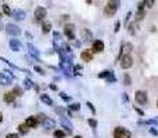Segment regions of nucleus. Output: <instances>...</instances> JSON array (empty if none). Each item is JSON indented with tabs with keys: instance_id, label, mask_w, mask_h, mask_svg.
<instances>
[{
	"instance_id": "21",
	"label": "nucleus",
	"mask_w": 158,
	"mask_h": 138,
	"mask_svg": "<svg viewBox=\"0 0 158 138\" xmlns=\"http://www.w3.org/2000/svg\"><path fill=\"white\" fill-rule=\"evenodd\" d=\"M14 99H15V95H14L13 93H6V94H4V101H6V102H13Z\"/></svg>"
},
{
	"instance_id": "34",
	"label": "nucleus",
	"mask_w": 158,
	"mask_h": 138,
	"mask_svg": "<svg viewBox=\"0 0 158 138\" xmlns=\"http://www.w3.org/2000/svg\"><path fill=\"white\" fill-rule=\"evenodd\" d=\"M35 71H36V72H38V73H40V75H44V71H43L42 68H39V66H38V65H36V66H35Z\"/></svg>"
},
{
	"instance_id": "33",
	"label": "nucleus",
	"mask_w": 158,
	"mask_h": 138,
	"mask_svg": "<svg viewBox=\"0 0 158 138\" xmlns=\"http://www.w3.org/2000/svg\"><path fill=\"white\" fill-rule=\"evenodd\" d=\"M54 40H56V42L61 40V35H60L58 32H54Z\"/></svg>"
},
{
	"instance_id": "13",
	"label": "nucleus",
	"mask_w": 158,
	"mask_h": 138,
	"mask_svg": "<svg viewBox=\"0 0 158 138\" xmlns=\"http://www.w3.org/2000/svg\"><path fill=\"white\" fill-rule=\"evenodd\" d=\"M81 57H82V60H83V61L90 62V61L93 60V51H92V50H83L82 54H81Z\"/></svg>"
},
{
	"instance_id": "17",
	"label": "nucleus",
	"mask_w": 158,
	"mask_h": 138,
	"mask_svg": "<svg viewBox=\"0 0 158 138\" xmlns=\"http://www.w3.org/2000/svg\"><path fill=\"white\" fill-rule=\"evenodd\" d=\"M43 126H44V128L50 130V128H53L54 126H56V122H54L53 119H49V117H46V119L43 120Z\"/></svg>"
},
{
	"instance_id": "31",
	"label": "nucleus",
	"mask_w": 158,
	"mask_h": 138,
	"mask_svg": "<svg viewBox=\"0 0 158 138\" xmlns=\"http://www.w3.org/2000/svg\"><path fill=\"white\" fill-rule=\"evenodd\" d=\"M24 83H25V87H26V88H31L32 86H33V84H32V82L29 80V79H25V82H24Z\"/></svg>"
},
{
	"instance_id": "40",
	"label": "nucleus",
	"mask_w": 158,
	"mask_h": 138,
	"mask_svg": "<svg viewBox=\"0 0 158 138\" xmlns=\"http://www.w3.org/2000/svg\"><path fill=\"white\" fill-rule=\"evenodd\" d=\"M136 111H137V112H139V113H140V115H141V116H143V115H144V112H143V111H141V109H137V108H136Z\"/></svg>"
},
{
	"instance_id": "35",
	"label": "nucleus",
	"mask_w": 158,
	"mask_h": 138,
	"mask_svg": "<svg viewBox=\"0 0 158 138\" xmlns=\"http://www.w3.org/2000/svg\"><path fill=\"white\" fill-rule=\"evenodd\" d=\"M144 6H147V7H153V6H154V1L147 0V1H144Z\"/></svg>"
},
{
	"instance_id": "27",
	"label": "nucleus",
	"mask_w": 158,
	"mask_h": 138,
	"mask_svg": "<svg viewBox=\"0 0 158 138\" xmlns=\"http://www.w3.org/2000/svg\"><path fill=\"white\" fill-rule=\"evenodd\" d=\"M87 123H89V126H90V127H93V128L97 127V120H95V119H89V120H87Z\"/></svg>"
},
{
	"instance_id": "1",
	"label": "nucleus",
	"mask_w": 158,
	"mask_h": 138,
	"mask_svg": "<svg viewBox=\"0 0 158 138\" xmlns=\"http://www.w3.org/2000/svg\"><path fill=\"white\" fill-rule=\"evenodd\" d=\"M119 1H116V0H111V1H108L107 4H105L104 7V15L105 17H112L114 14L118 10V7H119Z\"/></svg>"
},
{
	"instance_id": "30",
	"label": "nucleus",
	"mask_w": 158,
	"mask_h": 138,
	"mask_svg": "<svg viewBox=\"0 0 158 138\" xmlns=\"http://www.w3.org/2000/svg\"><path fill=\"white\" fill-rule=\"evenodd\" d=\"M69 109H72V111H79V109H81V105H79V104H72V105H69Z\"/></svg>"
},
{
	"instance_id": "20",
	"label": "nucleus",
	"mask_w": 158,
	"mask_h": 138,
	"mask_svg": "<svg viewBox=\"0 0 158 138\" xmlns=\"http://www.w3.org/2000/svg\"><path fill=\"white\" fill-rule=\"evenodd\" d=\"M105 80H107V83H115L116 82V77L114 76V72H112V71H110V73L105 77Z\"/></svg>"
},
{
	"instance_id": "24",
	"label": "nucleus",
	"mask_w": 158,
	"mask_h": 138,
	"mask_svg": "<svg viewBox=\"0 0 158 138\" xmlns=\"http://www.w3.org/2000/svg\"><path fill=\"white\" fill-rule=\"evenodd\" d=\"M65 137V133L61 130H56L54 131V138H64Z\"/></svg>"
},
{
	"instance_id": "19",
	"label": "nucleus",
	"mask_w": 158,
	"mask_h": 138,
	"mask_svg": "<svg viewBox=\"0 0 158 138\" xmlns=\"http://www.w3.org/2000/svg\"><path fill=\"white\" fill-rule=\"evenodd\" d=\"M40 99H42V102H44L46 105H53V99L49 95H46V94H42V95H40Z\"/></svg>"
},
{
	"instance_id": "36",
	"label": "nucleus",
	"mask_w": 158,
	"mask_h": 138,
	"mask_svg": "<svg viewBox=\"0 0 158 138\" xmlns=\"http://www.w3.org/2000/svg\"><path fill=\"white\" fill-rule=\"evenodd\" d=\"M119 26H121V22L116 21L115 22V28H114V31H115V32H118V31H119Z\"/></svg>"
},
{
	"instance_id": "37",
	"label": "nucleus",
	"mask_w": 158,
	"mask_h": 138,
	"mask_svg": "<svg viewBox=\"0 0 158 138\" xmlns=\"http://www.w3.org/2000/svg\"><path fill=\"white\" fill-rule=\"evenodd\" d=\"M60 95H61V98H63V99H65V101H69V99H71L69 97H67L64 93H60Z\"/></svg>"
},
{
	"instance_id": "18",
	"label": "nucleus",
	"mask_w": 158,
	"mask_h": 138,
	"mask_svg": "<svg viewBox=\"0 0 158 138\" xmlns=\"http://www.w3.org/2000/svg\"><path fill=\"white\" fill-rule=\"evenodd\" d=\"M26 47H28V50H29V53H31L32 55H33V57H35L36 60H38V61H40V58H39V51H38V50H36V48H35V47H33L32 44H28Z\"/></svg>"
},
{
	"instance_id": "7",
	"label": "nucleus",
	"mask_w": 158,
	"mask_h": 138,
	"mask_svg": "<svg viewBox=\"0 0 158 138\" xmlns=\"http://www.w3.org/2000/svg\"><path fill=\"white\" fill-rule=\"evenodd\" d=\"M60 68H61L67 75H69L72 71H74V69H72V64H71L69 61H67V60H61V62H60Z\"/></svg>"
},
{
	"instance_id": "42",
	"label": "nucleus",
	"mask_w": 158,
	"mask_h": 138,
	"mask_svg": "<svg viewBox=\"0 0 158 138\" xmlns=\"http://www.w3.org/2000/svg\"><path fill=\"white\" fill-rule=\"evenodd\" d=\"M74 138H82V137H81V135H76V137H74Z\"/></svg>"
},
{
	"instance_id": "43",
	"label": "nucleus",
	"mask_w": 158,
	"mask_h": 138,
	"mask_svg": "<svg viewBox=\"0 0 158 138\" xmlns=\"http://www.w3.org/2000/svg\"><path fill=\"white\" fill-rule=\"evenodd\" d=\"M157 106H158V101H157Z\"/></svg>"
},
{
	"instance_id": "8",
	"label": "nucleus",
	"mask_w": 158,
	"mask_h": 138,
	"mask_svg": "<svg viewBox=\"0 0 158 138\" xmlns=\"http://www.w3.org/2000/svg\"><path fill=\"white\" fill-rule=\"evenodd\" d=\"M46 15H47V11L44 7H36V10H35V17H36V20L38 21H42L46 18Z\"/></svg>"
},
{
	"instance_id": "4",
	"label": "nucleus",
	"mask_w": 158,
	"mask_h": 138,
	"mask_svg": "<svg viewBox=\"0 0 158 138\" xmlns=\"http://www.w3.org/2000/svg\"><path fill=\"white\" fill-rule=\"evenodd\" d=\"M13 75L10 73V71H3V73H0V84L9 86L13 82Z\"/></svg>"
},
{
	"instance_id": "12",
	"label": "nucleus",
	"mask_w": 158,
	"mask_h": 138,
	"mask_svg": "<svg viewBox=\"0 0 158 138\" xmlns=\"http://www.w3.org/2000/svg\"><path fill=\"white\" fill-rule=\"evenodd\" d=\"M95 53H101L104 50V43L101 40H95L93 42V48H92Z\"/></svg>"
},
{
	"instance_id": "5",
	"label": "nucleus",
	"mask_w": 158,
	"mask_h": 138,
	"mask_svg": "<svg viewBox=\"0 0 158 138\" xmlns=\"http://www.w3.org/2000/svg\"><path fill=\"white\" fill-rule=\"evenodd\" d=\"M132 65H133V58L130 57V54H126V55H124L121 58V66L124 69H129Z\"/></svg>"
},
{
	"instance_id": "26",
	"label": "nucleus",
	"mask_w": 158,
	"mask_h": 138,
	"mask_svg": "<svg viewBox=\"0 0 158 138\" xmlns=\"http://www.w3.org/2000/svg\"><path fill=\"white\" fill-rule=\"evenodd\" d=\"M18 128H20V133H21V134H26V133H28V130H29V128L25 126V123H24V124H21Z\"/></svg>"
},
{
	"instance_id": "3",
	"label": "nucleus",
	"mask_w": 158,
	"mask_h": 138,
	"mask_svg": "<svg viewBox=\"0 0 158 138\" xmlns=\"http://www.w3.org/2000/svg\"><path fill=\"white\" fill-rule=\"evenodd\" d=\"M135 99H136L137 104H140V105H144V104H147V93L146 91H141V90H137L136 93H135Z\"/></svg>"
},
{
	"instance_id": "6",
	"label": "nucleus",
	"mask_w": 158,
	"mask_h": 138,
	"mask_svg": "<svg viewBox=\"0 0 158 138\" xmlns=\"http://www.w3.org/2000/svg\"><path fill=\"white\" fill-rule=\"evenodd\" d=\"M6 32L9 33V35H11V36H18V35L21 33V29H20L17 25H14V24H7Z\"/></svg>"
},
{
	"instance_id": "28",
	"label": "nucleus",
	"mask_w": 158,
	"mask_h": 138,
	"mask_svg": "<svg viewBox=\"0 0 158 138\" xmlns=\"http://www.w3.org/2000/svg\"><path fill=\"white\" fill-rule=\"evenodd\" d=\"M3 11H4L7 15H11V10H10V7H9V4H3Z\"/></svg>"
},
{
	"instance_id": "10",
	"label": "nucleus",
	"mask_w": 158,
	"mask_h": 138,
	"mask_svg": "<svg viewBox=\"0 0 158 138\" xmlns=\"http://www.w3.org/2000/svg\"><path fill=\"white\" fill-rule=\"evenodd\" d=\"M11 15H13V18H15L17 21H22V20L26 17V14H25L24 10H14L11 12Z\"/></svg>"
},
{
	"instance_id": "16",
	"label": "nucleus",
	"mask_w": 158,
	"mask_h": 138,
	"mask_svg": "<svg viewBox=\"0 0 158 138\" xmlns=\"http://www.w3.org/2000/svg\"><path fill=\"white\" fill-rule=\"evenodd\" d=\"M10 47H11V50H14V51H20L22 46H21V43H20L18 39H11L10 40Z\"/></svg>"
},
{
	"instance_id": "39",
	"label": "nucleus",
	"mask_w": 158,
	"mask_h": 138,
	"mask_svg": "<svg viewBox=\"0 0 158 138\" xmlns=\"http://www.w3.org/2000/svg\"><path fill=\"white\" fill-rule=\"evenodd\" d=\"M150 133H151V134H154V135H158V131L155 130V128H153V127L150 128Z\"/></svg>"
},
{
	"instance_id": "23",
	"label": "nucleus",
	"mask_w": 158,
	"mask_h": 138,
	"mask_svg": "<svg viewBox=\"0 0 158 138\" xmlns=\"http://www.w3.org/2000/svg\"><path fill=\"white\" fill-rule=\"evenodd\" d=\"M124 83H125L126 86L132 84V77H130V75L129 73H125V76H124Z\"/></svg>"
},
{
	"instance_id": "2",
	"label": "nucleus",
	"mask_w": 158,
	"mask_h": 138,
	"mask_svg": "<svg viewBox=\"0 0 158 138\" xmlns=\"http://www.w3.org/2000/svg\"><path fill=\"white\" fill-rule=\"evenodd\" d=\"M114 138H130L132 137V133L125 127H116L112 133Z\"/></svg>"
},
{
	"instance_id": "22",
	"label": "nucleus",
	"mask_w": 158,
	"mask_h": 138,
	"mask_svg": "<svg viewBox=\"0 0 158 138\" xmlns=\"http://www.w3.org/2000/svg\"><path fill=\"white\" fill-rule=\"evenodd\" d=\"M82 36H83V40H90L92 39V33L89 32V31H86V29L82 31Z\"/></svg>"
},
{
	"instance_id": "14",
	"label": "nucleus",
	"mask_w": 158,
	"mask_h": 138,
	"mask_svg": "<svg viewBox=\"0 0 158 138\" xmlns=\"http://www.w3.org/2000/svg\"><path fill=\"white\" fill-rule=\"evenodd\" d=\"M64 32H65L67 37H68L69 40H74V39H75V35H74V25H67V26H65V29H64Z\"/></svg>"
},
{
	"instance_id": "32",
	"label": "nucleus",
	"mask_w": 158,
	"mask_h": 138,
	"mask_svg": "<svg viewBox=\"0 0 158 138\" xmlns=\"http://www.w3.org/2000/svg\"><path fill=\"white\" fill-rule=\"evenodd\" d=\"M86 105L89 106V109H90L93 113H96V109H95V106H93V104H92V102H86Z\"/></svg>"
},
{
	"instance_id": "25",
	"label": "nucleus",
	"mask_w": 158,
	"mask_h": 138,
	"mask_svg": "<svg viewBox=\"0 0 158 138\" xmlns=\"http://www.w3.org/2000/svg\"><path fill=\"white\" fill-rule=\"evenodd\" d=\"M50 29H52V24L50 22H44L43 24V32L47 33V32H50Z\"/></svg>"
},
{
	"instance_id": "9",
	"label": "nucleus",
	"mask_w": 158,
	"mask_h": 138,
	"mask_svg": "<svg viewBox=\"0 0 158 138\" xmlns=\"http://www.w3.org/2000/svg\"><path fill=\"white\" fill-rule=\"evenodd\" d=\"M132 47H133V46H132L130 43L124 44V46H122V48H121V51H119V54H118V57H116V61H119V60H121L124 55H126L128 51H129V50H132Z\"/></svg>"
},
{
	"instance_id": "41",
	"label": "nucleus",
	"mask_w": 158,
	"mask_h": 138,
	"mask_svg": "<svg viewBox=\"0 0 158 138\" xmlns=\"http://www.w3.org/2000/svg\"><path fill=\"white\" fill-rule=\"evenodd\" d=\"M3 122V115H1V112H0V123Z\"/></svg>"
},
{
	"instance_id": "15",
	"label": "nucleus",
	"mask_w": 158,
	"mask_h": 138,
	"mask_svg": "<svg viewBox=\"0 0 158 138\" xmlns=\"http://www.w3.org/2000/svg\"><path fill=\"white\" fill-rule=\"evenodd\" d=\"M25 126L29 128H33V127H38V120H36V117L35 116H31V117H28L26 120H25Z\"/></svg>"
},
{
	"instance_id": "11",
	"label": "nucleus",
	"mask_w": 158,
	"mask_h": 138,
	"mask_svg": "<svg viewBox=\"0 0 158 138\" xmlns=\"http://www.w3.org/2000/svg\"><path fill=\"white\" fill-rule=\"evenodd\" d=\"M60 122H61V124H63V127L67 128V131L68 133H72V123L67 119L65 116H61L60 117Z\"/></svg>"
},
{
	"instance_id": "38",
	"label": "nucleus",
	"mask_w": 158,
	"mask_h": 138,
	"mask_svg": "<svg viewBox=\"0 0 158 138\" xmlns=\"http://www.w3.org/2000/svg\"><path fill=\"white\" fill-rule=\"evenodd\" d=\"M6 138H18V134H13V133H11V134H7Z\"/></svg>"
},
{
	"instance_id": "29",
	"label": "nucleus",
	"mask_w": 158,
	"mask_h": 138,
	"mask_svg": "<svg viewBox=\"0 0 158 138\" xmlns=\"http://www.w3.org/2000/svg\"><path fill=\"white\" fill-rule=\"evenodd\" d=\"M13 94H14V95H22L21 88H20V87H15V88H14V91H13Z\"/></svg>"
}]
</instances>
